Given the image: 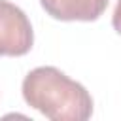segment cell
<instances>
[{
    "label": "cell",
    "mask_w": 121,
    "mask_h": 121,
    "mask_svg": "<svg viewBox=\"0 0 121 121\" xmlns=\"http://www.w3.org/2000/svg\"><path fill=\"white\" fill-rule=\"evenodd\" d=\"M110 0H40L47 15L59 21H96Z\"/></svg>",
    "instance_id": "3"
},
{
    "label": "cell",
    "mask_w": 121,
    "mask_h": 121,
    "mask_svg": "<svg viewBox=\"0 0 121 121\" xmlns=\"http://www.w3.org/2000/svg\"><path fill=\"white\" fill-rule=\"evenodd\" d=\"M25 102L51 121H87L93 115L89 91L55 66H38L23 79Z\"/></svg>",
    "instance_id": "1"
},
{
    "label": "cell",
    "mask_w": 121,
    "mask_h": 121,
    "mask_svg": "<svg viewBox=\"0 0 121 121\" xmlns=\"http://www.w3.org/2000/svg\"><path fill=\"white\" fill-rule=\"evenodd\" d=\"M112 25L117 30V34H121V0H117V4H115L113 15H112Z\"/></svg>",
    "instance_id": "4"
},
{
    "label": "cell",
    "mask_w": 121,
    "mask_h": 121,
    "mask_svg": "<svg viewBox=\"0 0 121 121\" xmlns=\"http://www.w3.org/2000/svg\"><path fill=\"white\" fill-rule=\"evenodd\" d=\"M32 43L34 32L25 11L8 0H0V57L26 55Z\"/></svg>",
    "instance_id": "2"
}]
</instances>
